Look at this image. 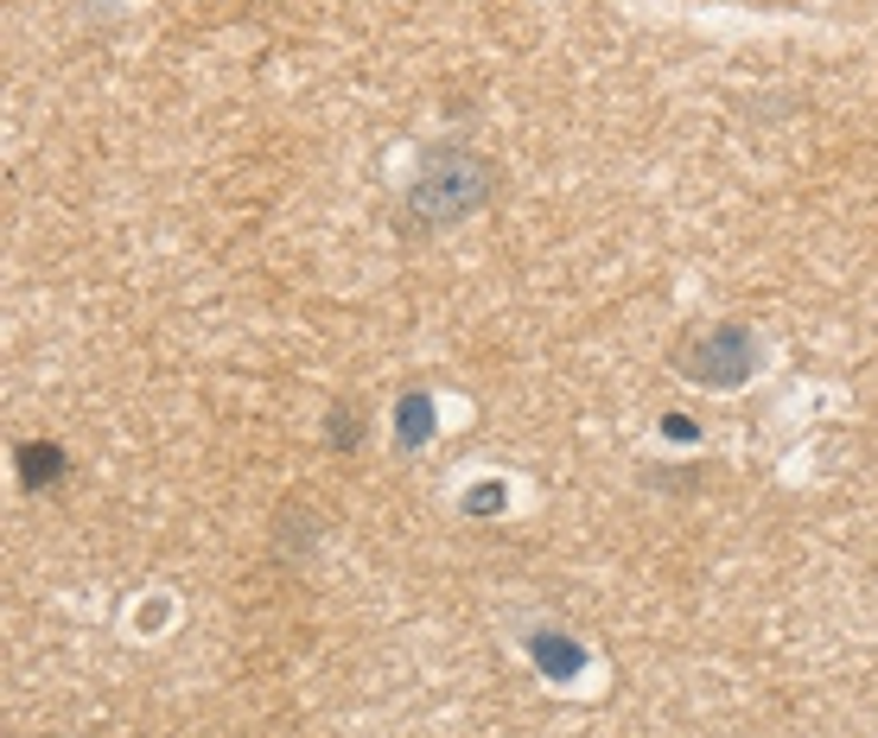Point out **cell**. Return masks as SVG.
<instances>
[{"instance_id": "1", "label": "cell", "mask_w": 878, "mask_h": 738, "mask_svg": "<svg viewBox=\"0 0 878 738\" xmlns=\"http://www.w3.org/2000/svg\"><path fill=\"white\" fill-rule=\"evenodd\" d=\"M490 198H497V166L484 154H471V147H427L414 185H408V198H401L396 229L408 243H420V236H433V229L484 210Z\"/></svg>"}, {"instance_id": "2", "label": "cell", "mask_w": 878, "mask_h": 738, "mask_svg": "<svg viewBox=\"0 0 878 738\" xmlns=\"http://www.w3.org/2000/svg\"><path fill=\"white\" fill-rule=\"evenodd\" d=\"M758 363H764V344L739 318H713V325H694L675 337V370L694 388H745Z\"/></svg>"}, {"instance_id": "3", "label": "cell", "mask_w": 878, "mask_h": 738, "mask_svg": "<svg viewBox=\"0 0 878 738\" xmlns=\"http://www.w3.org/2000/svg\"><path fill=\"white\" fill-rule=\"evenodd\" d=\"M528 662L548 681H573V675H586V643L567 630H528Z\"/></svg>"}, {"instance_id": "4", "label": "cell", "mask_w": 878, "mask_h": 738, "mask_svg": "<svg viewBox=\"0 0 878 738\" xmlns=\"http://www.w3.org/2000/svg\"><path fill=\"white\" fill-rule=\"evenodd\" d=\"M13 465H20L26 491H58L65 471H70V459H65L58 440H20V446H13Z\"/></svg>"}, {"instance_id": "5", "label": "cell", "mask_w": 878, "mask_h": 738, "mask_svg": "<svg viewBox=\"0 0 878 738\" xmlns=\"http://www.w3.org/2000/svg\"><path fill=\"white\" fill-rule=\"evenodd\" d=\"M433 414H439L433 395H427V388H408V395L396 402V446H401V452H420V446H427V440H433V426H439Z\"/></svg>"}, {"instance_id": "6", "label": "cell", "mask_w": 878, "mask_h": 738, "mask_svg": "<svg viewBox=\"0 0 878 738\" xmlns=\"http://www.w3.org/2000/svg\"><path fill=\"white\" fill-rule=\"evenodd\" d=\"M331 446L344 452V446H363V407H331Z\"/></svg>"}, {"instance_id": "7", "label": "cell", "mask_w": 878, "mask_h": 738, "mask_svg": "<svg viewBox=\"0 0 878 738\" xmlns=\"http://www.w3.org/2000/svg\"><path fill=\"white\" fill-rule=\"evenodd\" d=\"M509 503L504 484H478V491H465V515H497Z\"/></svg>"}, {"instance_id": "8", "label": "cell", "mask_w": 878, "mask_h": 738, "mask_svg": "<svg viewBox=\"0 0 878 738\" xmlns=\"http://www.w3.org/2000/svg\"><path fill=\"white\" fill-rule=\"evenodd\" d=\"M662 433H669L675 446H687V440H701V426L687 421V414H669V421H662Z\"/></svg>"}]
</instances>
